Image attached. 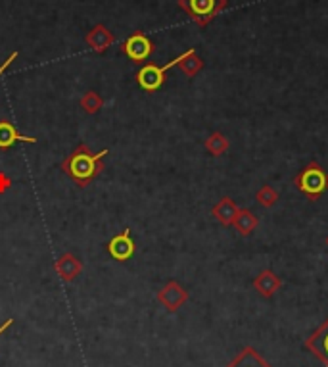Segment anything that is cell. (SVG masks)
I'll use <instances>...</instances> for the list:
<instances>
[{"mask_svg": "<svg viewBox=\"0 0 328 367\" xmlns=\"http://www.w3.org/2000/svg\"><path fill=\"white\" fill-rule=\"evenodd\" d=\"M108 156V150L93 152L86 145H79L68 158L61 162V170L66 175L77 183L79 187H88L90 181L96 179L104 171V158Z\"/></svg>", "mask_w": 328, "mask_h": 367, "instance_id": "1", "label": "cell"}, {"mask_svg": "<svg viewBox=\"0 0 328 367\" xmlns=\"http://www.w3.org/2000/svg\"><path fill=\"white\" fill-rule=\"evenodd\" d=\"M296 187H298V190H302L307 198L317 200L328 188V173L320 168L319 163H309L296 177Z\"/></svg>", "mask_w": 328, "mask_h": 367, "instance_id": "2", "label": "cell"}, {"mask_svg": "<svg viewBox=\"0 0 328 367\" xmlns=\"http://www.w3.org/2000/svg\"><path fill=\"white\" fill-rule=\"evenodd\" d=\"M179 4L198 26H207L226 6V0H179Z\"/></svg>", "mask_w": 328, "mask_h": 367, "instance_id": "3", "label": "cell"}, {"mask_svg": "<svg viewBox=\"0 0 328 367\" xmlns=\"http://www.w3.org/2000/svg\"><path fill=\"white\" fill-rule=\"evenodd\" d=\"M182 60V54L179 56V58H175L173 62H169V64H165V66H152V64H148V66H144V68L140 69L137 73V81L138 85L142 87L146 93H154V91H157L160 87L164 85L165 81V71L167 69H171L173 66H177L179 62Z\"/></svg>", "mask_w": 328, "mask_h": 367, "instance_id": "4", "label": "cell"}, {"mask_svg": "<svg viewBox=\"0 0 328 367\" xmlns=\"http://www.w3.org/2000/svg\"><path fill=\"white\" fill-rule=\"evenodd\" d=\"M123 48H125V54L129 56L131 60L142 62L154 52V44H152V41L148 39L146 35L135 33L127 39V43H125Z\"/></svg>", "mask_w": 328, "mask_h": 367, "instance_id": "5", "label": "cell"}, {"mask_svg": "<svg viewBox=\"0 0 328 367\" xmlns=\"http://www.w3.org/2000/svg\"><path fill=\"white\" fill-rule=\"evenodd\" d=\"M108 252L117 262H127L129 258H133V254H135V242L131 239V231L125 229L119 235H115L110 240V244H108Z\"/></svg>", "mask_w": 328, "mask_h": 367, "instance_id": "6", "label": "cell"}, {"mask_svg": "<svg viewBox=\"0 0 328 367\" xmlns=\"http://www.w3.org/2000/svg\"><path fill=\"white\" fill-rule=\"evenodd\" d=\"M186 298H189L186 291L182 289L179 283L175 281H169L164 289L160 291V302H162L167 310H171V312L179 310V307L186 302Z\"/></svg>", "mask_w": 328, "mask_h": 367, "instance_id": "7", "label": "cell"}, {"mask_svg": "<svg viewBox=\"0 0 328 367\" xmlns=\"http://www.w3.org/2000/svg\"><path fill=\"white\" fill-rule=\"evenodd\" d=\"M54 267H56V274L60 275L64 281H73V279L83 271L81 260L73 256V254H69V252L58 258V262H56Z\"/></svg>", "mask_w": 328, "mask_h": 367, "instance_id": "8", "label": "cell"}, {"mask_svg": "<svg viewBox=\"0 0 328 367\" xmlns=\"http://www.w3.org/2000/svg\"><path fill=\"white\" fill-rule=\"evenodd\" d=\"M16 143H29V145H35L37 138L21 135L16 129V125H12L10 121H0V148H10V146L16 145Z\"/></svg>", "mask_w": 328, "mask_h": 367, "instance_id": "9", "label": "cell"}, {"mask_svg": "<svg viewBox=\"0 0 328 367\" xmlns=\"http://www.w3.org/2000/svg\"><path fill=\"white\" fill-rule=\"evenodd\" d=\"M211 214L215 215V220L224 227H231L234 222V217L238 214V206L234 204L233 200L229 197L221 198L215 206H213V210H211Z\"/></svg>", "mask_w": 328, "mask_h": 367, "instance_id": "10", "label": "cell"}, {"mask_svg": "<svg viewBox=\"0 0 328 367\" xmlns=\"http://www.w3.org/2000/svg\"><path fill=\"white\" fill-rule=\"evenodd\" d=\"M307 348H309L313 354H317L328 366V319L327 323L322 325L319 331L307 341Z\"/></svg>", "mask_w": 328, "mask_h": 367, "instance_id": "11", "label": "cell"}, {"mask_svg": "<svg viewBox=\"0 0 328 367\" xmlns=\"http://www.w3.org/2000/svg\"><path fill=\"white\" fill-rule=\"evenodd\" d=\"M113 41H115L113 35L104 26H96L90 33L86 35V43H88L90 48H95L96 52H104Z\"/></svg>", "mask_w": 328, "mask_h": 367, "instance_id": "12", "label": "cell"}, {"mask_svg": "<svg viewBox=\"0 0 328 367\" xmlns=\"http://www.w3.org/2000/svg\"><path fill=\"white\" fill-rule=\"evenodd\" d=\"M259 220L255 217V215L251 214L250 210H238V214H236V217H234V229L240 233L242 237H248V235H251L253 231H255V227H258Z\"/></svg>", "mask_w": 328, "mask_h": 367, "instance_id": "13", "label": "cell"}, {"mask_svg": "<svg viewBox=\"0 0 328 367\" xmlns=\"http://www.w3.org/2000/svg\"><path fill=\"white\" fill-rule=\"evenodd\" d=\"M253 285H255V289H258L263 296H271V294H275L278 289H280V279L276 277L273 271H261L259 274V277L253 281Z\"/></svg>", "mask_w": 328, "mask_h": 367, "instance_id": "14", "label": "cell"}, {"mask_svg": "<svg viewBox=\"0 0 328 367\" xmlns=\"http://www.w3.org/2000/svg\"><path fill=\"white\" fill-rule=\"evenodd\" d=\"M179 66H181V69L184 71V75L194 77V75H198L200 69L204 68V62L200 60L198 56H196V51L192 48V51L184 52V54H182V60L179 62Z\"/></svg>", "mask_w": 328, "mask_h": 367, "instance_id": "15", "label": "cell"}, {"mask_svg": "<svg viewBox=\"0 0 328 367\" xmlns=\"http://www.w3.org/2000/svg\"><path fill=\"white\" fill-rule=\"evenodd\" d=\"M229 367H269V366L263 361V359L259 358L258 352H253L248 348V350L242 352L240 356L234 359Z\"/></svg>", "mask_w": 328, "mask_h": 367, "instance_id": "16", "label": "cell"}, {"mask_svg": "<svg viewBox=\"0 0 328 367\" xmlns=\"http://www.w3.org/2000/svg\"><path fill=\"white\" fill-rule=\"evenodd\" d=\"M229 146H231L229 145V138L224 137V135H221V133H213V135L206 141L207 152L213 154V156H221V154H224L229 150Z\"/></svg>", "mask_w": 328, "mask_h": 367, "instance_id": "17", "label": "cell"}, {"mask_svg": "<svg viewBox=\"0 0 328 367\" xmlns=\"http://www.w3.org/2000/svg\"><path fill=\"white\" fill-rule=\"evenodd\" d=\"M81 108L86 111V114H96L100 111V108L104 106V100L100 98V94L95 93V91H88V93L81 98Z\"/></svg>", "mask_w": 328, "mask_h": 367, "instance_id": "18", "label": "cell"}, {"mask_svg": "<svg viewBox=\"0 0 328 367\" xmlns=\"http://www.w3.org/2000/svg\"><path fill=\"white\" fill-rule=\"evenodd\" d=\"M255 198H258V202L263 206V208H271V206L276 204V200H278V193H276L273 187L265 185V187L259 188Z\"/></svg>", "mask_w": 328, "mask_h": 367, "instance_id": "19", "label": "cell"}, {"mask_svg": "<svg viewBox=\"0 0 328 367\" xmlns=\"http://www.w3.org/2000/svg\"><path fill=\"white\" fill-rule=\"evenodd\" d=\"M10 187H12V179H10L4 171H0V195H4Z\"/></svg>", "mask_w": 328, "mask_h": 367, "instance_id": "20", "label": "cell"}, {"mask_svg": "<svg viewBox=\"0 0 328 367\" xmlns=\"http://www.w3.org/2000/svg\"><path fill=\"white\" fill-rule=\"evenodd\" d=\"M17 58V52H12V54H10L8 56V60L4 62V64H2V66H0V75H2V73H4V71H6V68H8L10 64H12V62L16 60Z\"/></svg>", "mask_w": 328, "mask_h": 367, "instance_id": "21", "label": "cell"}, {"mask_svg": "<svg viewBox=\"0 0 328 367\" xmlns=\"http://www.w3.org/2000/svg\"><path fill=\"white\" fill-rule=\"evenodd\" d=\"M12 323H14V321H12V319H8V321H6V323L2 325V327H0V334L4 333V331H6V329H8V327H10V325H12Z\"/></svg>", "mask_w": 328, "mask_h": 367, "instance_id": "22", "label": "cell"}, {"mask_svg": "<svg viewBox=\"0 0 328 367\" xmlns=\"http://www.w3.org/2000/svg\"><path fill=\"white\" fill-rule=\"evenodd\" d=\"M327 244H328V237H327Z\"/></svg>", "mask_w": 328, "mask_h": 367, "instance_id": "23", "label": "cell"}]
</instances>
